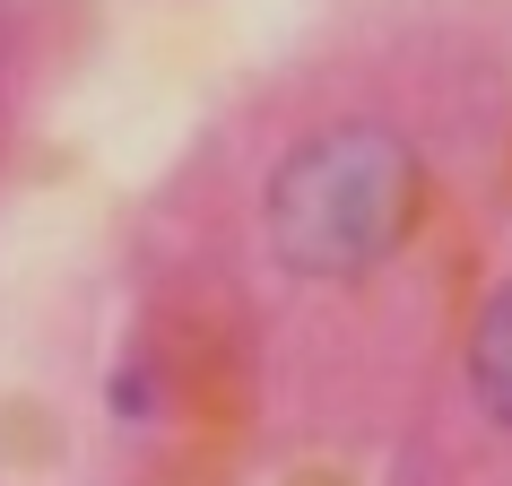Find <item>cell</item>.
<instances>
[{
	"label": "cell",
	"instance_id": "2",
	"mask_svg": "<svg viewBox=\"0 0 512 486\" xmlns=\"http://www.w3.org/2000/svg\"><path fill=\"white\" fill-rule=\"evenodd\" d=\"M469 391H478V408L495 426H512V278L478 304V322H469Z\"/></svg>",
	"mask_w": 512,
	"mask_h": 486
},
{
	"label": "cell",
	"instance_id": "3",
	"mask_svg": "<svg viewBox=\"0 0 512 486\" xmlns=\"http://www.w3.org/2000/svg\"><path fill=\"white\" fill-rule=\"evenodd\" d=\"M148 400H157V391H148V374H113V408H122V417H139Z\"/></svg>",
	"mask_w": 512,
	"mask_h": 486
},
{
	"label": "cell",
	"instance_id": "1",
	"mask_svg": "<svg viewBox=\"0 0 512 486\" xmlns=\"http://www.w3.org/2000/svg\"><path fill=\"white\" fill-rule=\"evenodd\" d=\"M426 217V157L417 139L374 122V113H339L322 131H304L270 165L261 191V235H270L278 270L313 278V287H348L382 270Z\"/></svg>",
	"mask_w": 512,
	"mask_h": 486
}]
</instances>
